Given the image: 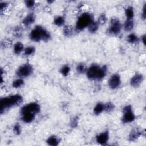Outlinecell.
Returning <instances> with one entry per match:
<instances>
[{"label":"cell","mask_w":146,"mask_h":146,"mask_svg":"<svg viewBox=\"0 0 146 146\" xmlns=\"http://www.w3.org/2000/svg\"><path fill=\"white\" fill-rule=\"evenodd\" d=\"M104 111V103L98 102L93 108V112L95 115H99Z\"/></svg>","instance_id":"cell-19"},{"label":"cell","mask_w":146,"mask_h":146,"mask_svg":"<svg viewBox=\"0 0 146 146\" xmlns=\"http://www.w3.org/2000/svg\"><path fill=\"white\" fill-rule=\"evenodd\" d=\"M107 72V67L106 65L100 66L98 64H92L87 67L86 75L90 80L99 81L102 80Z\"/></svg>","instance_id":"cell-2"},{"label":"cell","mask_w":146,"mask_h":146,"mask_svg":"<svg viewBox=\"0 0 146 146\" xmlns=\"http://www.w3.org/2000/svg\"><path fill=\"white\" fill-rule=\"evenodd\" d=\"M34 71L33 67L28 63H23L18 67L15 71V74L18 78H25L30 76Z\"/></svg>","instance_id":"cell-7"},{"label":"cell","mask_w":146,"mask_h":146,"mask_svg":"<svg viewBox=\"0 0 146 146\" xmlns=\"http://www.w3.org/2000/svg\"><path fill=\"white\" fill-rule=\"evenodd\" d=\"M29 38L35 42H47L51 39V34L44 27L40 25H36L30 31Z\"/></svg>","instance_id":"cell-3"},{"label":"cell","mask_w":146,"mask_h":146,"mask_svg":"<svg viewBox=\"0 0 146 146\" xmlns=\"http://www.w3.org/2000/svg\"><path fill=\"white\" fill-rule=\"evenodd\" d=\"M25 49L24 45L20 42H16L13 46V52L16 55H19L23 52Z\"/></svg>","instance_id":"cell-17"},{"label":"cell","mask_w":146,"mask_h":146,"mask_svg":"<svg viewBox=\"0 0 146 146\" xmlns=\"http://www.w3.org/2000/svg\"><path fill=\"white\" fill-rule=\"evenodd\" d=\"M126 19H133L135 16V11L133 7L132 6H128L124 10Z\"/></svg>","instance_id":"cell-18"},{"label":"cell","mask_w":146,"mask_h":146,"mask_svg":"<svg viewBox=\"0 0 146 146\" xmlns=\"http://www.w3.org/2000/svg\"><path fill=\"white\" fill-rule=\"evenodd\" d=\"M94 21V16L90 12H83L78 18L75 25L76 30L82 31L87 28L90 24Z\"/></svg>","instance_id":"cell-4"},{"label":"cell","mask_w":146,"mask_h":146,"mask_svg":"<svg viewBox=\"0 0 146 146\" xmlns=\"http://www.w3.org/2000/svg\"><path fill=\"white\" fill-rule=\"evenodd\" d=\"M71 71V67L68 64H64L63 65L59 70V72L60 73V74L63 76H67L70 72Z\"/></svg>","instance_id":"cell-24"},{"label":"cell","mask_w":146,"mask_h":146,"mask_svg":"<svg viewBox=\"0 0 146 146\" xmlns=\"http://www.w3.org/2000/svg\"><path fill=\"white\" fill-rule=\"evenodd\" d=\"M53 23L55 25L58 27L62 26L64 25L65 23V18L62 15H58L54 17Z\"/></svg>","instance_id":"cell-21"},{"label":"cell","mask_w":146,"mask_h":146,"mask_svg":"<svg viewBox=\"0 0 146 146\" xmlns=\"http://www.w3.org/2000/svg\"><path fill=\"white\" fill-rule=\"evenodd\" d=\"M145 40H146V35L145 34H143L141 37V40L144 46L145 45Z\"/></svg>","instance_id":"cell-36"},{"label":"cell","mask_w":146,"mask_h":146,"mask_svg":"<svg viewBox=\"0 0 146 146\" xmlns=\"http://www.w3.org/2000/svg\"><path fill=\"white\" fill-rule=\"evenodd\" d=\"M121 84V79L119 74H112L108 80V87L112 90L118 88Z\"/></svg>","instance_id":"cell-9"},{"label":"cell","mask_w":146,"mask_h":146,"mask_svg":"<svg viewBox=\"0 0 146 146\" xmlns=\"http://www.w3.org/2000/svg\"><path fill=\"white\" fill-rule=\"evenodd\" d=\"M135 26V23L133 19H126L123 25V28L124 31L127 32L131 31L132 30Z\"/></svg>","instance_id":"cell-16"},{"label":"cell","mask_w":146,"mask_h":146,"mask_svg":"<svg viewBox=\"0 0 146 146\" xmlns=\"http://www.w3.org/2000/svg\"><path fill=\"white\" fill-rule=\"evenodd\" d=\"M142 135V132L139 130L137 128H135L132 129L131 132H129L128 136V139L129 141L133 142L136 140H137Z\"/></svg>","instance_id":"cell-14"},{"label":"cell","mask_w":146,"mask_h":146,"mask_svg":"<svg viewBox=\"0 0 146 146\" xmlns=\"http://www.w3.org/2000/svg\"><path fill=\"white\" fill-rule=\"evenodd\" d=\"M136 119V116L133 111L131 105L125 106L123 108V115L121 121L124 124H128L133 122Z\"/></svg>","instance_id":"cell-6"},{"label":"cell","mask_w":146,"mask_h":146,"mask_svg":"<svg viewBox=\"0 0 146 146\" xmlns=\"http://www.w3.org/2000/svg\"><path fill=\"white\" fill-rule=\"evenodd\" d=\"M23 102V98L19 94H13L2 97L0 99V113H5L10 108L21 104Z\"/></svg>","instance_id":"cell-1"},{"label":"cell","mask_w":146,"mask_h":146,"mask_svg":"<svg viewBox=\"0 0 146 146\" xmlns=\"http://www.w3.org/2000/svg\"><path fill=\"white\" fill-rule=\"evenodd\" d=\"M146 18V4L145 3L143 7V10L141 14V18L143 20H145Z\"/></svg>","instance_id":"cell-35"},{"label":"cell","mask_w":146,"mask_h":146,"mask_svg":"<svg viewBox=\"0 0 146 146\" xmlns=\"http://www.w3.org/2000/svg\"><path fill=\"white\" fill-rule=\"evenodd\" d=\"M13 132L17 135H19L22 132V127L21 125L18 123L14 124V125L13 126Z\"/></svg>","instance_id":"cell-31"},{"label":"cell","mask_w":146,"mask_h":146,"mask_svg":"<svg viewBox=\"0 0 146 146\" xmlns=\"http://www.w3.org/2000/svg\"><path fill=\"white\" fill-rule=\"evenodd\" d=\"M13 34L16 37H20L22 34V29L20 26H17L14 28Z\"/></svg>","instance_id":"cell-33"},{"label":"cell","mask_w":146,"mask_h":146,"mask_svg":"<svg viewBox=\"0 0 146 146\" xmlns=\"http://www.w3.org/2000/svg\"><path fill=\"white\" fill-rule=\"evenodd\" d=\"M25 5L28 9H32L35 5V1L33 0H26L25 1Z\"/></svg>","instance_id":"cell-34"},{"label":"cell","mask_w":146,"mask_h":146,"mask_svg":"<svg viewBox=\"0 0 146 146\" xmlns=\"http://www.w3.org/2000/svg\"><path fill=\"white\" fill-rule=\"evenodd\" d=\"M115 104L111 102H108L104 103V111L107 113H111L115 110Z\"/></svg>","instance_id":"cell-25"},{"label":"cell","mask_w":146,"mask_h":146,"mask_svg":"<svg viewBox=\"0 0 146 146\" xmlns=\"http://www.w3.org/2000/svg\"><path fill=\"white\" fill-rule=\"evenodd\" d=\"M99 23L97 22V21L94 20L90 24V25L87 27V29L90 33L94 34L97 32V31L99 29Z\"/></svg>","instance_id":"cell-20"},{"label":"cell","mask_w":146,"mask_h":146,"mask_svg":"<svg viewBox=\"0 0 146 146\" xmlns=\"http://www.w3.org/2000/svg\"><path fill=\"white\" fill-rule=\"evenodd\" d=\"M48 3H53L54 1H47Z\"/></svg>","instance_id":"cell-37"},{"label":"cell","mask_w":146,"mask_h":146,"mask_svg":"<svg viewBox=\"0 0 146 146\" xmlns=\"http://www.w3.org/2000/svg\"><path fill=\"white\" fill-rule=\"evenodd\" d=\"M46 141L47 145L50 146H57L60 142V139L55 135H51L49 136Z\"/></svg>","instance_id":"cell-15"},{"label":"cell","mask_w":146,"mask_h":146,"mask_svg":"<svg viewBox=\"0 0 146 146\" xmlns=\"http://www.w3.org/2000/svg\"><path fill=\"white\" fill-rule=\"evenodd\" d=\"M110 139V133L108 131H104L99 133L95 137L96 141L98 144L104 145H106Z\"/></svg>","instance_id":"cell-10"},{"label":"cell","mask_w":146,"mask_h":146,"mask_svg":"<svg viewBox=\"0 0 146 146\" xmlns=\"http://www.w3.org/2000/svg\"><path fill=\"white\" fill-rule=\"evenodd\" d=\"M24 84H25V81L23 79V78H18L17 79L13 81L11 85H12V87L14 88H19L23 87L24 86Z\"/></svg>","instance_id":"cell-23"},{"label":"cell","mask_w":146,"mask_h":146,"mask_svg":"<svg viewBox=\"0 0 146 146\" xmlns=\"http://www.w3.org/2000/svg\"><path fill=\"white\" fill-rule=\"evenodd\" d=\"M144 80V76L141 74L136 73L131 78L129 83L130 85L134 88L139 87Z\"/></svg>","instance_id":"cell-11"},{"label":"cell","mask_w":146,"mask_h":146,"mask_svg":"<svg viewBox=\"0 0 146 146\" xmlns=\"http://www.w3.org/2000/svg\"><path fill=\"white\" fill-rule=\"evenodd\" d=\"M35 48L32 46H28L25 48L24 51L23 52V54L25 56H31L33 55L34 54V53L35 52Z\"/></svg>","instance_id":"cell-27"},{"label":"cell","mask_w":146,"mask_h":146,"mask_svg":"<svg viewBox=\"0 0 146 146\" xmlns=\"http://www.w3.org/2000/svg\"><path fill=\"white\" fill-rule=\"evenodd\" d=\"M123 28L120 19L117 17H113L111 19L109 27L107 30V33L109 35L117 36L118 35Z\"/></svg>","instance_id":"cell-5"},{"label":"cell","mask_w":146,"mask_h":146,"mask_svg":"<svg viewBox=\"0 0 146 146\" xmlns=\"http://www.w3.org/2000/svg\"><path fill=\"white\" fill-rule=\"evenodd\" d=\"M107 21V17L106 16V14L105 13H102L99 15L98 19L97 20V22L99 23V25H104L106 23Z\"/></svg>","instance_id":"cell-29"},{"label":"cell","mask_w":146,"mask_h":146,"mask_svg":"<svg viewBox=\"0 0 146 146\" xmlns=\"http://www.w3.org/2000/svg\"><path fill=\"white\" fill-rule=\"evenodd\" d=\"M87 69V67L86 65L83 63H78L76 66V72L80 74H86V71Z\"/></svg>","instance_id":"cell-26"},{"label":"cell","mask_w":146,"mask_h":146,"mask_svg":"<svg viewBox=\"0 0 146 146\" xmlns=\"http://www.w3.org/2000/svg\"><path fill=\"white\" fill-rule=\"evenodd\" d=\"M40 104L36 102H33L29 103L23 106H22L21 108L20 112H23V111H27L30 112L32 113H34L35 114H38L40 111Z\"/></svg>","instance_id":"cell-8"},{"label":"cell","mask_w":146,"mask_h":146,"mask_svg":"<svg viewBox=\"0 0 146 146\" xmlns=\"http://www.w3.org/2000/svg\"><path fill=\"white\" fill-rule=\"evenodd\" d=\"M9 3L5 1L0 2V13L1 14H3L9 7Z\"/></svg>","instance_id":"cell-30"},{"label":"cell","mask_w":146,"mask_h":146,"mask_svg":"<svg viewBox=\"0 0 146 146\" xmlns=\"http://www.w3.org/2000/svg\"><path fill=\"white\" fill-rule=\"evenodd\" d=\"M20 115L21 120L25 123H31L33 122L36 116V114L27 111L20 112Z\"/></svg>","instance_id":"cell-12"},{"label":"cell","mask_w":146,"mask_h":146,"mask_svg":"<svg viewBox=\"0 0 146 146\" xmlns=\"http://www.w3.org/2000/svg\"><path fill=\"white\" fill-rule=\"evenodd\" d=\"M36 19L35 15L33 13H30L27 14L22 20V24L25 27H29L33 25Z\"/></svg>","instance_id":"cell-13"},{"label":"cell","mask_w":146,"mask_h":146,"mask_svg":"<svg viewBox=\"0 0 146 146\" xmlns=\"http://www.w3.org/2000/svg\"><path fill=\"white\" fill-rule=\"evenodd\" d=\"M127 40L131 44H135L139 41V38L135 33H130L127 36Z\"/></svg>","instance_id":"cell-22"},{"label":"cell","mask_w":146,"mask_h":146,"mask_svg":"<svg viewBox=\"0 0 146 146\" xmlns=\"http://www.w3.org/2000/svg\"><path fill=\"white\" fill-rule=\"evenodd\" d=\"M79 123V119L78 116L73 117L70 121V126L71 128H76Z\"/></svg>","instance_id":"cell-32"},{"label":"cell","mask_w":146,"mask_h":146,"mask_svg":"<svg viewBox=\"0 0 146 146\" xmlns=\"http://www.w3.org/2000/svg\"><path fill=\"white\" fill-rule=\"evenodd\" d=\"M63 33L64 36L68 37L72 34V29L70 26L66 25L63 27Z\"/></svg>","instance_id":"cell-28"}]
</instances>
